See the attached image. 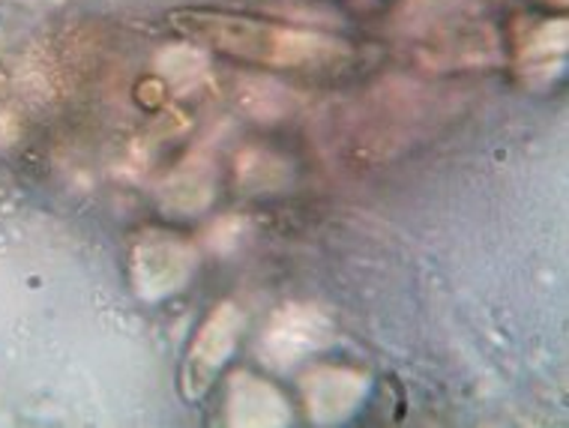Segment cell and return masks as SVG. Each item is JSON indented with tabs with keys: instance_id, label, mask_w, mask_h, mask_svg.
<instances>
[{
	"instance_id": "obj_1",
	"label": "cell",
	"mask_w": 569,
	"mask_h": 428,
	"mask_svg": "<svg viewBox=\"0 0 569 428\" xmlns=\"http://www.w3.org/2000/svg\"><path fill=\"white\" fill-rule=\"evenodd\" d=\"M198 37H237V39H219V46L234 49V54L258 60H282V63H297V60L315 58V39L297 37V33H282V30L261 28V24H249V21L237 19H192Z\"/></svg>"
},
{
	"instance_id": "obj_2",
	"label": "cell",
	"mask_w": 569,
	"mask_h": 428,
	"mask_svg": "<svg viewBox=\"0 0 569 428\" xmlns=\"http://www.w3.org/2000/svg\"><path fill=\"white\" fill-rule=\"evenodd\" d=\"M243 327V318L237 315L231 306H222L219 311L210 315V321L201 327L198 332L196 345L189 350V362H187V387L192 396H198L201 389H207L213 371L222 366L231 348H234L237 332Z\"/></svg>"
}]
</instances>
